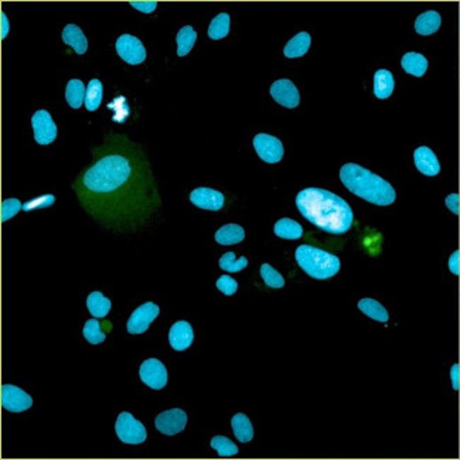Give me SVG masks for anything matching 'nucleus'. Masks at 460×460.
<instances>
[{
  "instance_id": "39",
  "label": "nucleus",
  "mask_w": 460,
  "mask_h": 460,
  "mask_svg": "<svg viewBox=\"0 0 460 460\" xmlns=\"http://www.w3.org/2000/svg\"><path fill=\"white\" fill-rule=\"evenodd\" d=\"M129 5L132 8H135L136 11H139L142 13H146V15L155 12L156 8H157V4L156 2H131Z\"/></svg>"
},
{
  "instance_id": "18",
  "label": "nucleus",
  "mask_w": 460,
  "mask_h": 460,
  "mask_svg": "<svg viewBox=\"0 0 460 460\" xmlns=\"http://www.w3.org/2000/svg\"><path fill=\"white\" fill-rule=\"evenodd\" d=\"M63 41L72 47L77 54H85L88 50V40L77 25H68L63 30Z\"/></svg>"
},
{
  "instance_id": "19",
  "label": "nucleus",
  "mask_w": 460,
  "mask_h": 460,
  "mask_svg": "<svg viewBox=\"0 0 460 460\" xmlns=\"http://www.w3.org/2000/svg\"><path fill=\"white\" fill-rule=\"evenodd\" d=\"M440 23H442L440 15L435 11H428L418 16L415 22V30L421 36H431L439 30Z\"/></svg>"
},
{
  "instance_id": "33",
  "label": "nucleus",
  "mask_w": 460,
  "mask_h": 460,
  "mask_svg": "<svg viewBox=\"0 0 460 460\" xmlns=\"http://www.w3.org/2000/svg\"><path fill=\"white\" fill-rule=\"evenodd\" d=\"M210 446L213 449H216L218 456H221V457H230V456H235L238 453L237 445L231 439L221 436V435L214 436L210 442Z\"/></svg>"
},
{
  "instance_id": "6",
  "label": "nucleus",
  "mask_w": 460,
  "mask_h": 460,
  "mask_svg": "<svg viewBox=\"0 0 460 460\" xmlns=\"http://www.w3.org/2000/svg\"><path fill=\"white\" fill-rule=\"evenodd\" d=\"M254 147L255 152L258 153V156L269 164H275V163H280L284 157V145L282 142L270 135L266 133H259L254 138Z\"/></svg>"
},
{
  "instance_id": "25",
  "label": "nucleus",
  "mask_w": 460,
  "mask_h": 460,
  "mask_svg": "<svg viewBox=\"0 0 460 460\" xmlns=\"http://www.w3.org/2000/svg\"><path fill=\"white\" fill-rule=\"evenodd\" d=\"M231 426L235 438L241 443H248L254 439V428L249 418L245 414H237L231 419Z\"/></svg>"
},
{
  "instance_id": "22",
  "label": "nucleus",
  "mask_w": 460,
  "mask_h": 460,
  "mask_svg": "<svg viewBox=\"0 0 460 460\" xmlns=\"http://www.w3.org/2000/svg\"><path fill=\"white\" fill-rule=\"evenodd\" d=\"M401 65L405 72L414 77H423L428 70V60L419 53H407L402 55Z\"/></svg>"
},
{
  "instance_id": "17",
  "label": "nucleus",
  "mask_w": 460,
  "mask_h": 460,
  "mask_svg": "<svg viewBox=\"0 0 460 460\" xmlns=\"http://www.w3.org/2000/svg\"><path fill=\"white\" fill-rule=\"evenodd\" d=\"M395 79L388 70H379L374 75V96L379 100H387L393 96Z\"/></svg>"
},
{
  "instance_id": "38",
  "label": "nucleus",
  "mask_w": 460,
  "mask_h": 460,
  "mask_svg": "<svg viewBox=\"0 0 460 460\" xmlns=\"http://www.w3.org/2000/svg\"><path fill=\"white\" fill-rule=\"evenodd\" d=\"M217 288L220 292H223L224 295L227 296H231L234 295L237 291H238V284L234 278H231V276L228 275H224V276H220L218 281H217Z\"/></svg>"
},
{
  "instance_id": "13",
  "label": "nucleus",
  "mask_w": 460,
  "mask_h": 460,
  "mask_svg": "<svg viewBox=\"0 0 460 460\" xmlns=\"http://www.w3.org/2000/svg\"><path fill=\"white\" fill-rule=\"evenodd\" d=\"M34 139L39 145H50L57 138V126L48 111H37L32 118Z\"/></svg>"
},
{
  "instance_id": "31",
  "label": "nucleus",
  "mask_w": 460,
  "mask_h": 460,
  "mask_svg": "<svg viewBox=\"0 0 460 460\" xmlns=\"http://www.w3.org/2000/svg\"><path fill=\"white\" fill-rule=\"evenodd\" d=\"M261 276L265 285L272 289H282L285 287L284 276L275 268H272L269 263H263L261 266Z\"/></svg>"
},
{
  "instance_id": "4",
  "label": "nucleus",
  "mask_w": 460,
  "mask_h": 460,
  "mask_svg": "<svg viewBox=\"0 0 460 460\" xmlns=\"http://www.w3.org/2000/svg\"><path fill=\"white\" fill-rule=\"evenodd\" d=\"M298 265L313 280H330L340 270V259L320 248L312 245H301L295 252Z\"/></svg>"
},
{
  "instance_id": "43",
  "label": "nucleus",
  "mask_w": 460,
  "mask_h": 460,
  "mask_svg": "<svg viewBox=\"0 0 460 460\" xmlns=\"http://www.w3.org/2000/svg\"><path fill=\"white\" fill-rule=\"evenodd\" d=\"M0 22H2V25H0V30H2V33H0V37H2V40H5L8 37V33H9V20H8V16L2 12V15H0Z\"/></svg>"
},
{
  "instance_id": "12",
  "label": "nucleus",
  "mask_w": 460,
  "mask_h": 460,
  "mask_svg": "<svg viewBox=\"0 0 460 460\" xmlns=\"http://www.w3.org/2000/svg\"><path fill=\"white\" fill-rule=\"evenodd\" d=\"M159 313H160V309L157 305H155L152 302L143 303L129 317L128 326H126L128 333L143 334L149 329L152 322H155V319L159 316Z\"/></svg>"
},
{
  "instance_id": "3",
  "label": "nucleus",
  "mask_w": 460,
  "mask_h": 460,
  "mask_svg": "<svg viewBox=\"0 0 460 460\" xmlns=\"http://www.w3.org/2000/svg\"><path fill=\"white\" fill-rule=\"evenodd\" d=\"M340 180L353 195L372 204L386 207L397 199L394 188L387 180L360 164H344L340 169Z\"/></svg>"
},
{
  "instance_id": "23",
  "label": "nucleus",
  "mask_w": 460,
  "mask_h": 460,
  "mask_svg": "<svg viewBox=\"0 0 460 460\" xmlns=\"http://www.w3.org/2000/svg\"><path fill=\"white\" fill-rule=\"evenodd\" d=\"M245 238V231L238 224H227L216 232V241L220 245H234L242 242Z\"/></svg>"
},
{
  "instance_id": "24",
  "label": "nucleus",
  "mask_w": 460,
  "mask_h": 460,
  "mask_svg": "<svg viewBox=\"0 0 460 460\" xmlns=\"http://www.w3.org/2000/svg\"><path fill=\"white\" fill-rule=\"evenodd\" d=\"M111 306H112L111 301L108 298H105L101 292H92L86 298V308H88L89 313L94 317H98V319L105 317L110 313Z\"/></svg>"
},
{
  "instance_id": "41",
  "label": "nucleus",
  "mask_w": 460,
  "mask_h": 460,
  "mask_svg": "<svg viewBox=\"0 0 460 460\" xmlns=\"http://www.w3.org/2000/svg\"><path fill=\"white\" fill-rule=\"evenodd\" d=\"M450 380L454 391H460V364H453L450 370Z\"/></svg>"
},
{
  "instance_id": "2",
  "label": "nucleus",
  "mask_w": 460,
  "mask_h": 460,
  "mask_svg": "<svg viewBox=\"0 0 460 460\" xmlns=\"http://www.w3.org/2000/svg\"><path fill=\"white\" fill-rule=\"evenodd\" d=\"M132 178V164L122 155L100 159L82 176V188L94 196L105 197L118 193Z\"/></svg>"
},
{
  "instance_id": "15",
  "label": "nucleus",
  "mask_w": 460,
  "mask_h": 460,
  "mask_svg": "<svg viewBox=\"0 0 460 460\" xmlns=\"http://www.w3.org/2000/svg\"><path fill=\"white\" fill-rule=\"evenodd\" d=\"M195 340V331L189 322H176L169 331V343L176 351L188 350Z\"/></svg>"
},
{
  "instance_id": "30",
  "label": "nucleus",
  "mask_w": 460,
  "mask_h": 460,
  "mask_svg": "<svg viewBox=\"0 0 460 460\" xmlns=\"http://www.w3.org/2000/svg\"><path fill=\"white\" fill-rule=\"evenodd\" d=\"M230 15L228 13H220L218 16H216L209 27V37L211 40H221L225 39L230 33Z\"/></svg>"
},
{
  "instance_id": "21",
  "label": "nucleus",
  "mask_w": 460,
  "mask_h": 460,
  "mask_svg": "<svg viewBox=\"0 0 460 460\" xmlns=\"http://www.w3.org/2000/svg\"><path fill=\"white\" fill-rule=\"evenodd\" d=\"M358 309L368 317H372L373 320L380 322V323H387L390 319L388 310L380 302H377L376 299H372V298L361 299L358 302Z\"/></svg>"
},
{
  "instance_id": "10",
  "label": "nucleus",
  "mask_w": 460,
  "mask_h": 460,
  "mask_svg": "<svg viewBox=\"0 0 460 460\" xmlns=\"http://www.w3.org/2000/svg\"><path fill=\"white\" fill-rule=\"evenodd\" d=\"M155 425L160 433H163L166 436H173V435L183 432L184 428H186L188 415L183 409H178V408L169 409L156 416Z\"/></svg>"
},
{
  "instance_id": "27",
  "label": "nucleus",
  "mask_w": 460,
  "mask_h": 460,
  "mask_svg": "<svg viewBox=\"0 0 460 460\" xmlns=\"http://www.w3.org/2000/svg\"><path fill=\"white\" fill-rule=\"evenodd\" d=\"M275 235L282 239H299L303 235V228L299 223L291 218H282L275 224Z\"/></svg>"
},
{
  "instance_id": "11",
  "label": "nucleus",
  "mask_w": 460,
  "mask_h": 460,
  "mask_svg": "<svg viewBox=\"0 0 460 460\" xmlns=\"http://www.w3.org/2000/svg\"><path fill=\"white\" fill-rule=\"evenodd\" d=\"M270 96L280 105L294 110L299 107L301 96L296 85L291 79H278L270 86Z\"/></svg>"
},
{
  "instance_id": "37",
  "label": "nucleus",
  "mask_w": 460,
  "mask_h": 460,
  "mask_svg": "<svg viewBox=\"0 0 460 460\" xmlns=\"http://www.w3.org/2000/svg\"><path fill=\"white\" fill-rule=\"evenodd\" d=\"M54 203H55V197L53 195H46V196H40V197H36V199L25 203L23 210L27 213L33 211V210H41V209H47V207L53 206Z\"/></svg>"
},
{
  "instance_id": "32",
  "label": "nucleus",
  "mask_w": 460,
  "mask_h": 460,
  "mask_svg": "<svg viewBox=\"0 0 460 460\" xmlns=\"http://www.w3.org/2000/svg\"><path fill=\"white\" fill-rule=\"evenodd\" d=\"M82 333H84V337L86 339V341L91 343V344H94V346L104 343L105 339H107V336L103 331L101 324H100V322L97 319L86 320Z\"/></svg>"
},
{
  "instance_id": "8",
  "label": "nucleus",
  "mask_w": 460,
  "mask_h": 460,
  "mask_svg": "<svg viewBox=\"0 0 460 460\" xmlns=\"http://www.w3.org/2000/svg\"><path fill=\"white\" fill-rule=\"evenodd\" d=\"M0 401H2V407L6 411L15 414L25 412L33 405L32 397L12 384L2 386V390H0Z\"/></svg>"
},
{
  "instance_id": "29",
  "label": "nucleus",
  "mask_w": 460,
  "mask_h": 460,
  "mask_svg": "<svg viewBox=\"0 0 460 460\" xmlns=\"http://www.w3.org/2000/svg\"><path fill=\"white\" fill-rule=\"evenodd\" d=\"M104 97V88L100 79H91L86 86V96H85V108L89 112H94L100 108Z\"/></svg>"
},
{
  "instance_id": "1",
  "label": "nucleus",
  "mask_w": 460,
  "mask_h": 460,
  "mask_svg": "<svg viewBox=\"0 0 460 460\" xmlns=\"http://www.w3.org/2000/svg\"><path fill=\"white\" fill-rule=\"evenodd\" d=\"M301 214L313 225L333 235H343L353 227L351 207L340 196L319 188L302 190L296 197Z\"/></svg>"
},
{
  "instance_id": "40",
  "label": "nucleus",
  "mask_w": 460,
  "mask_h": 460,
  "mask_svg": "<svg viewBox=\"0 0 460 460\" xmlns=\"http://www.w3.org/2000/svg\"><path fill=\"white\" fill-rule=\"evenodd\" d=\"M446 206H447V209H449L453 214L459 216V213H460V210H459V207H460V197H459V195H456V193L449 195V196L446 197Z\"/></svg>"
},
{
  "instance_id": "16",
  "label": "nucleus",
  "mask_w": 460,
  "mask_h": 460,
  "mask_svg": "<svg viewBox=\"0 0 460 460\" xmlns=\"http://www.w3.org/2000/svg\"><path fill=\"white\" fill-rule=\"evenodd\" d=\"M414 162L416 169L428 177H433L440 171V163L436 155L426 146H421L414 152Z\"/></svg>"
},
{
  "instance_id": "42",
  "label": "nucleus",
  "mask_w": 460,
  "mask_h": 460,
  "mask_svg": "<svg viewBox=\"0 0 460 460\" xmlns=\"http://www.w3.org/2000/svg\"><path fill=\"white\" fill-rule=\"evenodd\" d=\"M449 269L453 275H459L460 273V252L454 251L450 258H449Z\"/></svg>"
},
{
  "instance_id": "14",
  "label": "nucleus",
  "mask_w": 460,
  "mask_h": 460,
  "mask_svg": "<svg viewBox=\"0 0 460 460\" xmlns=\"http://www.w3.org/2000/svg\"><path fill=\"white\" fill-rule=\"evenodd\" d=\"M190 202L199 209L218 211L224 207L225 197L223 193H220L217 190H213L209 188H199L192 192Z\"/></svg>"
},
{
  "instance_id": "20",
  "label": "nucleus",
  "mask_w": 460,
  "mask_h": 460,
  "mask_svg": "<svg viewBox=\"0 0 460 460\" xmlns=\"http://www.w3.org/2000/svg\"><path fill=\"white\" fill-rule=\"evenodd\" d=\"M310 43H312L310 34L306 32H302L288 41V44L284 48V54L288 58H299L309 51Z\"/></svg>"
},
{
  "instance_id": "26",
  "label": "nucleus",
  "mask_w": 460,
  "mask_h": 460,
  "mask_svg": "<svg viewBox=\"0 0 460 460\" xmlns=\"http://www.w3.org/2000/svg\"><path fill=\"white\" fill-rule=\"evenodd\" d=\"M86 89L81 79H70L65 88V100L71 108L78 110L82 104H85Z\"/></svg>"
},
{
  "instance_id": "36",
  "label": "nucleus",
  "mask_w": 460,
  "mask_h": 460,
  "mask_svg": "<svg viewBox=\"0 0 460 460\" xmlns=\"http://www.w3.org/2000/svg\"><path fill=\"white\" fill-rule=\"evenodd\" d=\"M20 210H23V204L19 199H8L4 200L2 207H0V213H2V223H6L8 220L13 218Z\"/></svg>"
},
{
  "instance_id": "34",
  "label": "nucleus",
  "mask_w": 460,
  "mask_h": 460,
  "mask_svg": "<svg viewBox=\"0 0 460 460\" xmlns=\"http://www.w3.org/2000/svg\"><path fill=\"white\" fill-rule=\"evenodd\" d=\"M220 268L227 272H239L248 266V259L245 256L235 258L234 252H227L220 258Z\"/></svg>"
},
{
  "instance_id": "9",
  "label": "nucleus",
  "mask_w": 460,
  "mask_h": 460,
  "mask_svg": "<svg viewBox=\"0 0 460 460\" xmlns=\"http://www.w3.org/2000/svg\"><path fill=\"white\" fill-rule=\"evenodd\" d=\"M118 55L131 65L142 64L146 60L145 46L139 39L131 34H122L115 44Z\"/></svg>"
},
{
  "instance_id": "28",
  "label": "nucleus",
  "mask_w": 460,
  "mask_h": 460,
  "mask_svg": "<svg viewBox=\"0 0 460 460\" xmlns=\"http://www.w3.org/2000/svg\"><path fill=\"white\" fill-rule=\"evenodd\" d=\"M197 40V33L192 26H184L180 29V32L177 33L176 41H177V55L178 57H184L188 55Z\"/></svg>"
},
{
  "instance_id": "35",
  "label": "nucleus",
  "mask_w": 460,
  "mask_h": 460,
  "mask_svg": "<svg viewBox=\"0 0 460 460\" xmlns=\"http://www.w3.org/2000/svg\"><path fill=\"white\" fill-rule=\"evenodd\" d=\"M108 110L114 111V121L115 122H119V124H124L126 121V118L129 117L131 114V110L126 104V98L125 97H118L115 98L111 104H108Z\"/></svg>"
},
{
  "instance_id": "7",
  "label": "nucleus",
  "mask_w": 460,
  "mask_h": 460,
  "mask_svg": "<svg viewBox=\"0 0 460 460\" xmlns=\"http://www.w3.org/2000/svg\"><path fill=\"white\" fill-rule=\"evenodd\" d=\"M139 377L143 384L155 391L163 390L167 384V370L163 362L157 358H149L142 362Z\"/></svg>"
},
{
  "instance_id": "5",
  "label": "nucleus",
  "mask_w": 460,
  "mask_h": 460,
  "mask_svg": "<svg viewBox=\"0 0 460 460\" xmlns=\"http://www.w3.org/2000/svg\"><path fill=\"white\" fill-rule=\"evenodd\" d=\"M115 431L119 440L126 445H140L147 438L146 428L142 422L135 419L131 412L119 414L115 423Z\"/></svg>"
}]
</instances>
